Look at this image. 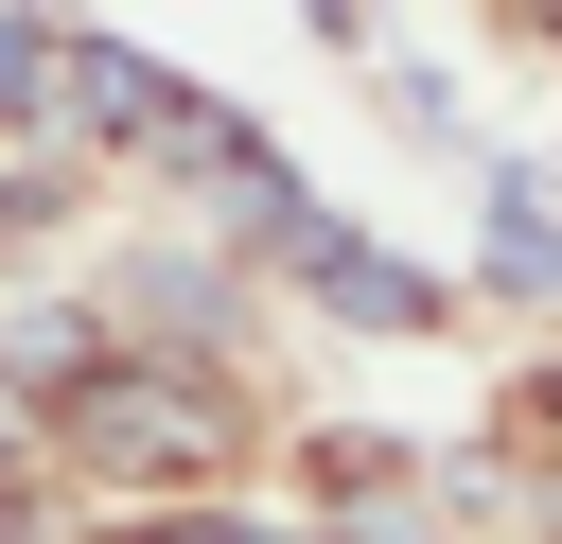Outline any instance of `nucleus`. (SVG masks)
<instances>
[{"mask_svg": "<svg viewBox=\"0 0 562 544\" xmlns=\"http://www.w3.org/2000/svg\"><path fill=\"white\" fill-rule=\"evenodd\" d=\"M35 88H53V18L0 0V123H35Z\"/></svg>", "mask_w": 562, "mask_h": 544, "instance_id": "4", "label": "nucleus"}, {"mask_svg": "<svg viewBox=\"0 0 562 544\" xmlns=\"http://www.w3.org/2000/svg\"><path fill=\"white\" fill-rule=\"evenodd\" d=\"M53 456H88L105 491H193V474L246 456V421H228L211 369H176V351H105V369L53 404Z\"/></svg>", "mask_w": 562, "mask_h": 544, "instance_id": "1", "label": "nucleus"}, {"mask_svg": "<svg viewBox=\"0 0 562 544\" xmlns=\"http://www.w3.org/2000/svg\"><path fill=\"white\" fill-rule=\"evenodd\" d=\"M140 544H299V526H246V509H176V526H140Z\"/></svg>", "mask_w": 562, "mask_h": 544, "instance_id": "5", "label": "nucleus"}, {"mask_svg": "<svg viewBox=\"0 0 562 544\" xmlns=\"http://www.w3.org/2000/svg\"><path fill=\"white\" fill-rule=\"evenodd\" d=\"M492 281H509V298H544V281H562V211H544V158H509V175H492Z\"/></svg>", "mask_w": 562, "mask_h": 544, "instance_id": "3", "label": "nucleus"}, {"mask_svg": "<svg viewBox=\"0 0 562 544\" xmlns=\"http://www.w3.org/2000/svg\"><path fill=\"white\" fill-rule=\"evenodd\" d=\"M228 211H246V246H263L281 281H316V298H334L351 333H422V316H439V281H422L404 246H369V228H334V211H316L299 175H246Z\"/></svg>", "mask_w": 562, "mask_h": 544, "instance_id": "2", "label": "nucleus"}]
</instances>
